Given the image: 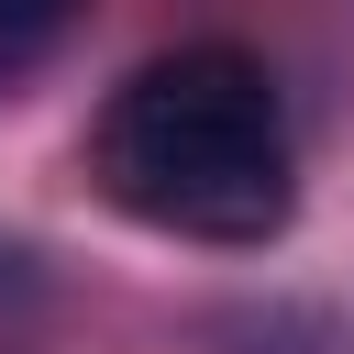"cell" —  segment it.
<instances>
[{"label": "cell", "mask_w": 354, "mask_h": 354, "mask_svg": "<svg viewBox=\"0 0 354 354\" xmlns=\"http://www.w3.org/2000/svg\"><path fill=\"white\" fill-rule=\"evenodd\" d=\"M44 299H55V266H44L22 232H0V343H11L22 321H44Z\"/></svg>", "instance_id": "cell-3"}, {"label": "cell", "mask_w": 354, "mask_h": 354, "mask_svg": "<svg viewBox=\"0 0 354 354\" xmlns=\"http://www.w3.org/2000/svg\"><path fill=\"white\" fill-rule=\"evenodd\" d=\"M66 22H77V0H0V100L66 44Z\"/></svg>", "instance_id": "cell-2"}, {"label": "cell", "mask_w": 354, "mask_h": 354, "mask_svg": "<svg viewBox=\"0 0 354 354\" xmlns=\"http://www.w3.org/2000/svg\"><path fill=\"white\" fill-rule=\"evenodd\" d=\"M88 188L177 243H221V254L277 243L299 221V144L266 55L243 44L144 55L88 122Z\"/></svg>", "instance_id": "cell-1"}]
</instances>
